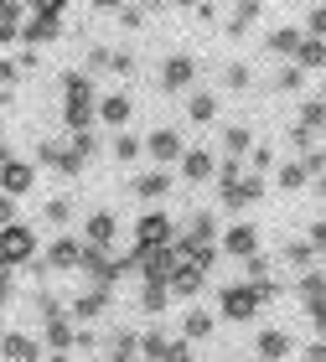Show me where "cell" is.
Here are the masks:
<instances>
[{
  "label": "cell",
  "mask_w": 326,
  "mask_h": 362,
  "mask_svg": "<svg viewBox=\"0 0 326 362\" xmlns=\"http://www.w3.org/2000/svg\"><path fill=\"white\" fill-rule=\"evenodd\" d=\"M26 16H31V21L21 26V37L26 42H47V37H57V31H62L68 6H62V0H42V6H26Z\"/></svg>",
  "instance_id": "6da1fadb"
},
{
  "label": "cell",
  "mask_w": 326,
  "mask_h": 362,
  "mask_svg": "<svg viewBox=\"0 0 326 362\" xmlns=\"http://www.w3.org/2000/svg\"><path fill=\"white\" fill-rule=\"evenodd\" d=\"M31 254H37V233H31L26 223H11V228H0V264L21 269V264H31Z\"/></svg>",
  "instance_id": "7a4b0ae2"
},
{
  "label": "cell",
  "mask_w": 326,
  "mask_h": 362,
  "mask_svg": "<svg viewBox=\"0 0 326 362\" xmlns=\"http://www.w3.org/2000/svg\"><path fill=\"white\" fill-rule=\"evenodd\" d=\"M171 243H176V223L166 212H145L135 223V249H171Z\"/></svg>",
  "instance_id": "3957f363"
},
{
  "label": "cell",
  "mask_w": 326,
  "mask_h": 362,
  "mask_svg": "<svg viewBox=\"0 0 326 362\" xmlns=\"http://www.w3.org/2000/svg\"><path fill=\"white\" fill-rule=\"evenodd\" d=\"M31 181H37V166L31 160H0V197H26L31 192Z\"/></svg>",
  "instance_id": "277c9868"
},
{
  "label": "cell",
  "mask_w": 326,
  "mask_h": 362,
  "mask_svg": "<svg viewBox=\"0 0 326 362\" xmlns=\"http://www.w3.org/2000/svg\"><path fill=\"white\" fill-rule=\"evenodd\" d=\"M259 305H264V300H259L254 285H228V290H223V316H228V321H249Z\"/></svg>",
  "instance_id": "5b68a950"
},
{
  "label": "cell",
  "mask_w": 326,
  "mask_h": 362,
  "mask_svg": "<svg viewBox=\"0 0 326 362\" xmlns=\"http://www.w3.org/2000/svg\"><path fill=\"white\" fill-rule=\"evenodd\" d=\"M218 249L233 254V259H254V254H259V228H254V223H233V228L223 233Z\"/></svg>",
  "instance_id": "8992f818"
},
{
  "label": "cell",
  "mask_w": 326,
  "mask_h": 362,
  "mask_svg": "<svg viewBox=\"0 0 326 362\" xmlns=\"http://www.w3.org/2000/svg\"><path fill=\"white\" fill-rule=\"evenodd\" d=\"M37 160H42V166H57L62 176H78V171H83V156H78L73 145H57V140H47L42 151H37Z\"/></svg>",
  "instance_id": "52a82bcc"
},
{
  "label": "cell",
  "mask_w": 326,
  "mask_h": 362,
  "mask_svg": "<svg viewBox=\"0 0 326 362\" xmlns=\"http://www.w3.org/2000/svg\"><path fill=\"white\" fill-rule=\"evenodd\" d=\"M129 114H135V98H129V93H109V98H99V109H93V119L120 129V124H129Z\"/></svg>",
  "instance_id": "ba28073f"
},
{
  "label": "cell",
  "mask_w": 326,
  "mask_h": 362,
  "mask_svg": "<svg viewBox=\"0 0 326 362\" xmlns=\"http://www.w3.org/2000/svg\"><path fill=\"white\" fill-rule=\"evenodd\" d=\"M0 357H6V362H37V357H42V347H37V337L0 332Z\"/></svg>",
  "instance_id": "9c48e42d"
},
{
  "label": "cell",
  "mask_w": 326,
  "mask_h": 362,
  "mask_svg": "<svg viewBox=\"0 0 326 362\" xmlns=\"http://www.w3.org/2000/svg\"><path fill=\"white\" fill-rule=\"evenodd\" d=\"M145 151H151V156L161 160V166H171V160H182L187 145H182V135H176V129H156V135L145 140Z\"/></svg>",
  "instance_id": "30bf717a"
},
{
  "label": "cell",
  "mask_w": 326,
  "mask_h": 362,
  "mask_svg": "<svg viewBox=\"0 0 326 362\" xmlns=\"http://www.w3.org/2000/svg\"><path fill=\"white\" fill-rule=\"evenodd\" d=\"M223 192V207H243V202H259L264 197V176H243L233 187H218Z\"/></svg>",
  "instance_id": "8fae6325"
},
{
  "label": "cell",
  "mask_w": 326,
  "mask_h": 362,
  "mask_svg": "<svg viewBox=\"0 0 326 362\" xmlns=\"http://www.w3.org/2000/svg\"><path fill=\"white\" fill-rule=\"evenodd\" d=\"M114 243V212H93L83 223V249H109Z\"/></svg>",
  "instance_id": "7c38bea8"
},
{
  "label": "cell",
  "mask_w": 326,
  "mask_h": 362,
  "mask_svg": "<svg viewBox=\"0 0 326 362\" xmlns=\"http://www.w3.org/2000/svg\"><path fill=\"white\" fill-rule=\"evenodd\" d=\"M78 264H83V243L78 238H57L47 249V269H78Z\"/></svg>",
  "instance_id": "4fadbf2b"
},
{
  "label": "cell",
  "mask_w": 326,
  "mask_h": 362,
  "mask_svg": "<svg viewBox=\"0 0 326 362\" xmlns=\"http://www.w3.org/2000/svg\"><path fill=\"white\" fill-rule=\"evenodd\" d=\"M192 78H197V62H192V57H171V62H166V73H161V88L176 93V88H187Z\"/></svg>",
  "instance_id": "5bb4252c"
},
{
  "label": "cell",
  "mask_w": 326,
  "mask_h": 362,
  "mask_svg": "<svg viewBox=\"0 0 326 362\" xmlns=\"http://www.w3.org/2000/svg\"><path fill=\"white\" fill-rule=\"evenodd\" d=\"M104 310H109V290H99V285L83 290V295L73 300V316H78V321H99Z\"/></svg>",
  "instance_id": "9a60e30c"
},
{
  "label": "cell",
  "mask_w": 326,
  "mask_h": 362,
  "mask_svg": "<svg viewBox=\"0 0 326 362\" xmlns=\"http://www.w3.org/2000/svg\"><path fill=\"white\" fill-rule=\"evenodd\" d=\"M296 62L301 73H316V68H326V42H316V37H301V47H296Z\"/></svg>",
  "instance_id": "2e32d148"
},
{
  "label": "cell",
  "mask_w": 326,
  "mask_h": 362,
  "mask_svg": "<svg viewBox=\"0 0 326 362\" xmlns=\"http://www.w3.org/2000/svg\"><path fill=\"white\" fill-rule=\"evenodd\" d=\"M254 352H259V362H280V357H290V337L285 332H259Z\"/></svg>",
  "instance_id": "e0dca14e"
},
{
  "label": "cell",
  "mask_w": 326,
  "mask_h": 362,
  "mask_svg": "<svg viewBox=\"0 0 326 362\" xmlns=\"http://www.w3.org/2000/svg\"><path fill=\"white\" fill-rule=\"evenodd\" d=\"M129 192H135V197H151V202H156V197L171 192V176H166V171H145V176L129 181Z\"/></svg>",
  "instance_id": "ac0fdd59"
},
{
  "label": "cell",
  "mask_w": 326,
  "mask_h": 362,
  "mask_svg": "<svg viewBox=\"0 0 326 362\" xmlns=\"http://www.w3.org/2000/svg\"><path fill=\"white\" fill-rule=\"evenodd\" d=\"M296 290H301V300H305V310H311V305H326V274H321V269H305Z\"/></svg>",
  "instance_id": "d6986e66"
},
{
  "label": "cell",
  "mask_w": 326,
  "mask_h": 362,
  "mask_svg": "<svg viewBox=\"0 0 326 362\" xmlns=\"http://www.w3.org/2000/svg\"><path fill=\"white\" fill-rule=\"evenodd\" d=\"M166 352H171V341L161 337V332H145V337H135V357H140V362H166Z\"/></svg>",
  "instance_id": "ffe728a7"
},
{
  "label": "cell",
  "mask_w": 326,
  "mask_h": 362,
  "mask_svg": "<svg viewBox=\"0 0 326 362\" xmlns=\"http://www.w3.org/2000/svg\"><path fill=\"white\" fill-rule=\"evenodd\" d=\"M213 171L218 166H213V156H207V151H182V176L187 181H207Z\"/></svg>",
  "instance_id": "44dd1931"
},
{
  "label": "cell",
  "mask_w": 326,
  "mask_h": 362,
  "mask_svg": "<svg viewBox=\"0 0 326 362\" xmlns=\"http://www.w3.org/2000/svg\"><path fill=\"white\" fill-rule=\"evenodd\" d=\"M202 279H207V274H197V269H176V274L166 279V290L176 295V300H192V295L202 290Z\"/></svg>",
  "instance_id": "7402d4cb"
},
{
  "label": "cell",
  "mask_w": 326,
  "mask_h": 362,
  "mask_svg": "<svg viewBox=\"0 0 326 362\" xmlns=\"http://www.w3.org/2000/svg\"><path fill=\"white\" fill-rule=\"evenodd\" d=\"M47 347L52 352H68L73 347V326L57 316V310H47Z\"/></svg>",
  "instance_id": "603a6c76"
},
{
  "label": "cell",
  "mask_w": 326,
  "mask_h": 362,
  "mask_svg": "<svg viewBox=\"0 0 326 362\" xmlns=\"http://www.w3.org/2000/svg\"><path fill=\"white\" fill-rule=\"evenodd\" d=\"M218 238V228H213V212H197V218L187 223V233H182V243H213Z\"/></svg>",
  "instance_id": "cb8c5ba5"
},
{
  "label": "cell",
  "mask_w": 326,
  "mask_h": 362,
  "mask_svg": "<svg viewBox=\"0 0 326 362\" xmlns=\"http://www.w3.org/2000/svg\"><path fill=\"white\" fill-rule=\"evenodd\" d=\"M301 37H305L301 26H280V31H274V37H269V52H280V57H296Z\"/></svg>",
  "instance_id": "d4e9b609"
},
{
  "label": "cell",
  "mask_w": 326,
  "mask_h": 362,
  "mask_svg": "<svg viewBox=\"0 0 326 362\" xmlns=\"http://www.w3.org/2000/svg\"><path fill=\"white\" fill-rule=\"evenodd\" d=\"M207 332H213V316H207V310H187V321H182V341H202Z\"/></svg>",
  "instance_id": "484cf974"
},
{
  "label": "cell",
  "mask_w": 326,
  "mask_h": 362,
  "mask_svg": "<svg viewBox=\"0 0 326 362\" xmlns=\"http://www.w3.org/2000/svg\"><path fill=\"white\" fill-rule=\"evenodd\" d=\"M187 114H192L197 124H213V114H218V98H213V93H192V98H187Z\"/></svg>",
  "instance_id": "4316f807"
},
{
  "label": "cell",
  "mask_w": 326,
  "mask_h": 362,
  "mask_svg": "<svg viewBox=\"0 0 326 362\" xmlns=\"http://www.w3.org/2000/svg\"><path fill=\"white\" fill-rule=\"evenodd\" d=\"M223 151H228V160H238L243 151H249V129H243V124H228V129H223Z\"/></svg>",
  "instance_id": "83f0119b"
},
{
  "label": "cell",
  "mask_w": 326,
  "mask_h": 362,
  "mask_svg": "<svg viewBox=\"0 0 326 362\" xmlns=\"http://www.w3.org/2000/svg\"><path fill=\"white\" fill-rule=\"evenodd\" d=\"M166 300H171L166 285H140V305L151 310V316H161V310H166Z\"/></svg>",
  "instance_id": "f1b7e54d"
},
{
  "label": "cell",
  "mask_w": 326,
  "mask_h": 362,
  "mask_svg": "<svg viewBox=\"0 0 326 362\" xmlns=\"http://www.w3.org/2000/svg\"><path fill=\"white\" fill-rule=\"evenodd\" d=\"M321 124H326V104H321V98H311V104L301 109V129L311 135V129H321Z\"/></svg>",
  "instance_id": "f546056e"
},
{
  "label": "cell",
  "mask_w": 326,
  "mask_h": 362,
  "mask_svg": "<svg viewBox=\"0 0 326 362\" xmlns=\"http://www.w3.org/2000/svg\"><path fill=\"white\" fill-rule=\"evenodd\" d=\"M114 160H124V166H129V160H140V140L135 135H114Z\"/></svg>",
  "instance_id": "4dcf8cb0"
},
{
  "label": "cell",
  "mask_w": 326,
  "mask_h": 362,
  "mask_svg": "<svg viewBox=\"0 0 326 362\" xmlns=\"http://www.w3.org/2000/svg\"><path fill=\"white\" fill-rule=\"evenodd\" d=\"M109 362H140L135 357V332H120V337H114V357Z\"/></svg>",
  "instance_id": "1f68e13d"
},
{
  "label": "cell",
  "mask_w": 326,
  "mask_h": 362,
  "mask_svg": "<svg viewBox=\"0 0 326 362\" xmlns=\"http://www.w3.org/2000/svg\"><path fill=\"white\" fill-rule=\"evenodd\" d=\"M285 259H290V264H301V269H311L316 264V249L301 238V243H290V249H285Z\"/></svg>",
  "instance_id": "d6a6232c"
},
{
  "label": "cell",
  "mask_w": 326,
  "mask_h": 362,
  "mask_svg": "<svg viewBox=\"0 0 326 362\" xmlns=\"http://www.w3.org/2000/svg\"><path fill=\"white\" fill-rule=\"evenodd\" d=\"M305 31H311L316 42H326V6H311V11H305Z\"/></svg>",
  "instance_id": "836d02e7"
},
{
  "label": "cell",
  "mask_w": 326,
  "mask_h": 362,
  "mask_svg": "<svg viewBox=\"0 0 326 362\" xmlns=\"http://www.w3.org/2000/svg\"><path fill=\"white\" fill-rule=\"evenodd\" d=\"M73 218V202L68 197H52V202H47V223H68Z\"/></svg>",
  "instance_id": "e575fe53"
},
{
  "label": "cell",
  "mask_w": 326,
  "mask_h": 362,
  "mask_svg": "<svg viewBox=\"0 0 326 362\" xmlns=\"http://www.w3.org/2000/svg\"><path fill=\"white\" fill-rule=\"evenodd\" d=\"M280 187H290V192H296V187H305V166H301V160H290V166L280 171Z\"/></svg>",
  "instance_id": "d590c367"
},
{
  "label": "cell",
  "mask_w": 326,
  "mask_h": 362,
  "mask_svg": "<svg viewBox=\"0 0 326 362\" xmlns=\"http://www.w3.org/2000/svg\"><path fill=\"white\" fill-rule=\"evenodd\" d=\"M223 83H228V88H249V68H243V62H233V68L223 73Z\"/></svg>",
  "instance_id": "8d00e7d4"
},
{
  "label": "cell",
  "mask_w": 326,
  "mask_h": 362,
  "mask_svg": "<svg viewBox=\"0 0 326 362\" xmlns=\"http://www.w3.org/2000/svg\"><path fill=\"white\" fill-rule=\"evenodd\" d=\"M140 21H145V6H124V11H120V26H129V31H135Z\"/></svg>",
  "instance_id": "74e56055"
},
{
  "label": "cell",
  "mask_w": 326,
  "mask_h": 362,
  "mask_svg": "<svg viewBox=\"0 0 326 362\" xmlns=\"http://www.w3.org/2000/svg\"><path fill=\"white\" fill-rule=\"evenodd\" d=\"M269 166H274V151H269V145H259V151H254V171H259V176H264Z\"/></svg>",
  "instance_id": "f35d334b"
},
{
  "label": "cell",
  "mask_w": 326,
  "mask_h": 362,
  "mask_svg": "<svg viewBox=\"0 0 326 362\" xmlns=\"http://www.w3.org/2000/svg\"><path fill=\"white\" fill-rule=\"evenodd\" d=\"M301 78H305L301 68H285L280 78H274V88H301Z\"/></svg>",
  "instance_id": "ab89813d"
},
{
  "label": "cell",
  "mask_w": 326,
  "mask_h": 362,
  "mask_svg": "<svg viewBox=\"0 0 326 362\" xmlns=\"http://www.w3.org/2000/svg\"><path fill=\"white\" fill-rule=\"evenodd\" d=\"M305 243H311L316 254H326V223H311V238H305Z\"/></svg>",
  "instance_id": "60d3db41"
},
{
  "label": "cell",
  "mask_w": 326,
  "mask_h": 362,
  "mask_svg": "<svg viewBox=\"0 0 326 362\" xmlns=\"http://www.w3.org/2000/svg\"><path fill=\"white\" fill-rule=\"evenodd\" d=\"M16 223V202H11V197H0V228H11Z\"/></svg>",
  "instance_id": "b9f144b4"
},
{
  "label": "cell",
  "mask_w": 326,
  "mask_h": 362,
  "mask_svg": "<svg viewBox=\"0 0 326 362\" xmlns=\"http://www.w3.org/2000/svg\"><path fill=\"white\" fill-rule=\"evenodd\" d=\"M305 316L316 321V332H321V341H326V305H311V310H305Z\"/></svg>",
  "instance_id": "7bdbcfd3"
},
{
  "label": "cell",
  "mask_w": 326,
  "mask_h": 362,
  "mask_svg": "<svg viewBox=\"0 0 326 362\" xmlns=\"http://www.w3.org/2000/svg\"><path fill=\"white\" fill-rule=\"evenodd\" d=\"M166 362H192V352H187V341H171V352H166Z\"/></svg>",
  "instance_id": "ee69618b"
},
{
  "label": "cell",
  "mask_w": 326,
  "mask_h": 362,
  "mask_svg": "<svg viewBox=\"0 0 326 362\" xmlns=\"http://www.w3.org/2000/svg\"><path fill=\"white\" fill-rule=\"evenodd\" d=\"M305 362H326V341H311V347H305Z\"/></svg>",
  "instance_id": "f6af8a7d"
},
{
  "label": "cell",
  "mask_w": 326,
  "mask_h": 362,
  "mask_svg": "<svg viewBox=\"0 0 326 362\" xmlns=\"http://www.w3.org/2000/svg\"><path fill=\"white\" fill-rule=\"evenodd\" d=\"M0 83H16V62L11 57H0Z\"/></svg>",
  "instance_id": "bcb514c9"
},
{
  "label": "cell",
  "mask_w": 326,
  "mask_h": 362,
  "mask_svg": "<svg viewBox=\"0 0 326 362\" xmlns=\"http://www.w3.org/2000/svg\"><path fill=\"white\" fill-rule=\"evenodd\" d=\"M52 362H73V357H68V352H57V357H52Z\"/></svg>",
  "instance_id": "7dc6e473"
},
{
  "label": "cell",
  "mask_w": 326,
  "mask_h": 362,
  "mask_svg": "<svg viewBox=\"0 0 326 362\" xmlns=\"http://www.w3.org/2000/svg\"><path fill=\"white\" fill-rule=\"evenodd\" d=\"M321 104H326V88H321Z\"/></svg>",
  "instance_id": "c3c4849f"
},
{
  "label": "cell",
  "mask_w": 326,
  "mask_h": 362,
  "mask_svg": "<svg viewBox=\"0 0 326 362\" xmlns=\"http://www.w3.org/2000/svg\"><path fill=\"white\" fill-rule=\"evenodd\" d=\"M0 42H6V37H0Z\"/></svg>",
  "instance_id": "681fc988"
},
{
  "label": "cell",
  "mask_w": 326,
  "mask_h": 362,
  "mask_svg": "<svg viewBox=\"0 0 326 362\" xmlns=\"http://www.w3.org/2000/svg\"><path fill=\"white\" fill-rule=\"evenodd\" d=\"M254 362H259V357H254Z\"/></svg>",
  "instance_id": "f907efd6"
}]
</instances>
